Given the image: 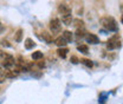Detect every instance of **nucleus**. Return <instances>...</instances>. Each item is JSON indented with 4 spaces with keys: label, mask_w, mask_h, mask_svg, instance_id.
Returning a JSON list of instances; mask_svg holds the SVG:
<instances>
[{
    "label": "nucleus",
    "mask_w": 123,
    "mask_h": 104,
    "mask_svg": "<svg viewBox=\"0 0 123 104\" xmlns=\"http://www.w3.org/2000/svg\"><path fill=\"white\" fill-rule=\"evenodd\" d=\"M101 24L103 25L104 29H107V30H109V31L117 30V24H116V21H115L112 18H109V17L102 18V19H101Z\"/></svg>",
    "instance_id": "1"
},
{
    "label": "nucleus",
    "mask_w": 123,
    "mask_h": 104,
    "mask_svg": "<svg viewBox=\"0 0 123 104\" xmlns=\"http://www.w3.org/2000/svg\"><path fill=\"white\" fill-rule=\"evenodd\" d=\"M50 30L52 33H58L62 30V24L59 19H52L50 21Z\"/></svg>",
    "instance_id": "2"
},
{
    "label": "nucleus",
    "mask_w": 123,
    "mask_h": 104,
    "mask_svg": "<svg viewBox=\"0 0 123 104\" xmlns=\"http://www.w3.org/2000/svg\"><path fill=\"white\" fill-rule=\"evenodd\" d=\"M58 12L62 14V17H66V15H71V8L65 5V4H61L58 6Z\"/></svg>",
    "instance_id": "3"
},
{
    "label": "nucleus",
    "mask_w": 123,
    "mask_h": 104,
    "mask_svg": "<svg viewBox=\"0 0 123 104\" xmlns=\"http://www.w3.org/2000/svg\"><path fill=\"white\" fill-rule=\"evenodd\" d=\"M120 46H121V44H120V40L117 39V37H114L108 42V49L109 50H114V49H117Z\"/></svg>",
    "instance_id": "4"
},
{
    "label": "nucleus",
    "mask_w": 123,
    "mask_h": 104,
    "mask_svg": "<svg viewBox=\"0 0 123 104\" xmlns=\"http://www.w3.org/2000/svg\"><path fill=\"white\" fill-rule=\"evenodd\" d=\"M85 40H86L88 43H90V44H98V43H99L98 37H97L96 34H93V33H86Z\"/></svg>",
    "instance_id": "5"
},
{
    "label": "nucleus",
    "mask_w": 123,
    "mask_h": 104,
    "mask_svg": "<svg viewBox=\"0 0 123 104\" xmlns=\"http://www.w3.org/2000/svg\"><path fill=\"white\" fill-rule=\"evenodd\" d=\"M14 64H15L14 58H13V57H12V56L10 55V56H8V58H7V59H6L5 61H4V63H2V66H4V67H7V69H8V67H12V66H14Z\"/></svg>",
    "instance_id": "6"
},
{
    "label": "nucleus",
    "mask_w": 123,
    "mask_h": 104,
    "mask_svg": "<svg viewBox=\"0 0 123 104\" xmlns=\"http://www.w3.org/2000/svg\"><path fill=\"white\" fill-rule=\"evenodd\" d=\"M55 43H56V45H57V46H59V47H64L65 45L68 44V42H66L63 37H58V38L55 40Z\"/></svg>",
    "instance_id": "7"
},
{
    "label": "nucleus",
    "mask_w": 123,
    "mask_h": 104,
    "mask_svg": "<svg viewBox=\"0 0 123 104\" xmlns=\"http://www.w3.org/2000/svg\"><path fill=\"white\" fill-rule=\"evenodd\" d=\"M62 37H63L68 43L72 40V33H71L70 31H64V32H63V34H62Z\"/></svg>",
    "instance_id": "8"
},
{
    "label": "nucleus",
    "mask_w": 123,
    "mask_h": 104,
    "mask_svg": "<svg viewBox=\"0 0 123 104\" xmlns=\"http://www.w3.org/2000/svg\"><path fill=\"white\" fill-rule=\"evenodd\" d=\"M34 46H36V44H34V42H33L32 39L27 38V39L25 40V47H26L27 50H31V49H33Z\"/></svg>",
    "instance_id": "9"
},
{
    "label": "nucleus",
    "mask_w": 123,
    "mask_h": 104,
    "mask_svg": "<svg viewBox=\"0 0 123 104\" xmlns=\"http://www.w3.org/2000/svg\"><path fill=\"white\" fill-rule=\"evenodd\" d=\"M57 52H58V56H59V57L65 58L66 55H68V52H69V50H68V49H64V47H59V50H58Z\"/></svg>",
    "instance_id": "10"
},
{
    "label": "nucleus",
    "mask_w": 123,
    "mask_h": 104,
    "mask_svg": "<svg viewBox=\"0 0 123 104\" xmlns=\"http://www.w3.org/2000/svg\"><path fill=\"white\" fill-rule=\"evenodd\" d=\"M14 39L17 43H20V42H21V39H23V30H21V29H19V30L17 31Z\"/></svg>",
    "instance_id": "11"
},
{
    "label": "nucleus",
    "mask_w": 123,
    "mask_h": 104,
    "mask_svg": "<svg viewBox=\"0 0 123 104\" xmlns=\"http://www.w3.org/2000/svg\"><path fill=\"white\" fill-rule=\"evenodd\" d=\"M62 20L65 25H70L74 20H72V17L71 15H66V17H62Z\"/></svg>",
    "instance_id": "12"
},
{
    "label": "nucleus",
    "mask_w": 123,
    "mask_h": 104,
    "mask_svg": "<svg viewBox=\"0 0 123 104\" xmlns=\"http://www.w3.org/2000/svg\"><path fill=\"white\" fill-rule=\"evenodd\" d=\"M77 49H78V51H79V52H82V53H84V55L89 53V49H88V46H86V45H79Z\"/></svg>",
    "instance_id": "13"
},
{
    "label": "nucleus",
    "mask_w": 123,
    "mask_h": 104,
    "mask_svg": "<svg viewBox=\"0 0 123 104\" xmlns=\"http://www.w3.org/2000/svg\"><path fill=\"white\" fill-rule=\"evenodd\" d=\"M32 58L36 59V60L42 59V58H43V52H40V51H36V52H33V53H32Z\"/></svg>",
    "instance_id": "14"
},
{
    "label": "nucleus",
    "mask_w": 123,
    "mask_h": 104,
    "mask_svg": "<svg viewBox=\"0 0 123 104\" xmlns=\"http://www.w3.org/2000/svg\"><path fill=\"white\" fill-rule=\"evenodd\" d=\"M8 56H10L8 53H6V52H4V51H0V63L2 64L5 60L8 58Z\"/></svg>",
    "instance_id": "15"
},
{
    "label": "nucleus",
    "mask_w": 123,
    "mask_h": 104,
    "mask_svg": "<svg viewBox=\"0 0 123 104\" xmlns=\"http://www.w3.org/2000/svg\"><path fill=\"white\" fill-rule=\"evenodd\" d=\"M76 36L78 37V38H83V37L85 38V36H86V32H85V31L83 30V29H82V30H80V29H77Z\"/></svg>",
    "instance_id": "16"
},
{
    "label": "nucleus",
    "mask_w": 123,
    "mask_h": 104,
    "mask_svg": "<svg viewBox=\"0 0 123 104\" xmlns=\"http://www.w3.org/2000/svg\"><path fill=\"white\" fill-rule=\"evenodd\" d=\"M74 23H75V26H76L77 29H79V27H82V29H83V24H84V23H83L82 20L75 19V20H74Z\"/></svg>",
    "instance_id": "17"
},
{
    "label": "nucleus",
    "mask_w": 123,
    "mask_h": 104,
    "mask_svg": "<svg viewBox=\"0 0 123 104\" xmlns=\"http://www.w3.org/2000/svg\"><path fill=\"white\" fill-rule=\"evenodd\" d=\"M80 61H82V63H83L84 65L89 66V67H91V66H92V61H91L90 59H82Z\"/></svg>",
    "instance_id": "18"
},
{
    "label": "nucleus",
    "mask_w": 123,
    "mask_h": 104,
    "mask_svg": "<svg viewBox=\"0 0 123 104\" xmlns=\"http://www.w3.org/2000/svg\"><path fill=\"white\" fill-rule=\"evenodd\" d=\"M43 36H44V38H45L46 42H49V43H51V39H50V37H49V34H47V32H43Z\"/></svg>",
    "instance_id": "19"
},
{
    "label": "nucleus",
    "mask_w": 123,
    "mask_h": 104,
    "mask_svg": "<svg viewBox=\"0 0 123 104\" xmlns=\"http://www.w3.org/2000/svg\"><path fill=\"white\" fill-rule=\"evenodd\" d=\"M1 45H2V46H7V47L10 46V44H8L6 40H2V42H1Z\"/></svg>",
    "instance_id": "20"
},
{
    "label": "nucleus",
    "mask_w": 123,
    "mask_h": 104,
    "mask_svg": "<svg viewBox=\"0 0 123 104\" xmlns=\"http://www.w3.org/2000/svg\"><path fill=\"white\" fill-rule=\"evenodd\" d=\"M71 60H72L74 64H77V63H78V59H77L76 57H71Z\"/></svg>",
    "instance_id": "21"
},
{
    "label": "nucleus",
    "mask_w": 123,
    "mask_h": 104,
    "mask_svg": "<svg viewBox=\"0 0 123 104\" xmlns=\"http://www.w3.org/2000/svg\"><path fill=\"white\" fill-rule=\"evenodd\" d=\"M4 30H5V27L2 26V24H1V21H0V34L4 32Z\"/></svg>",
    "instance_id": "22"
},
{
    "label": "nucleus",
    "mask_w": 123,
    "mask_h": 104,
    "mask_svg": "<svg viewBox=\"0 0 123 104\" xmlns=\"http://www.w3.org/2000/svg\"><path fill=\"white\" fill-rule=\"evenodd\" d=\"M121 20H122V23H123V17H122V19H121Z\"/></svg>",
    "instance_id": "23"
}]
</instances>
